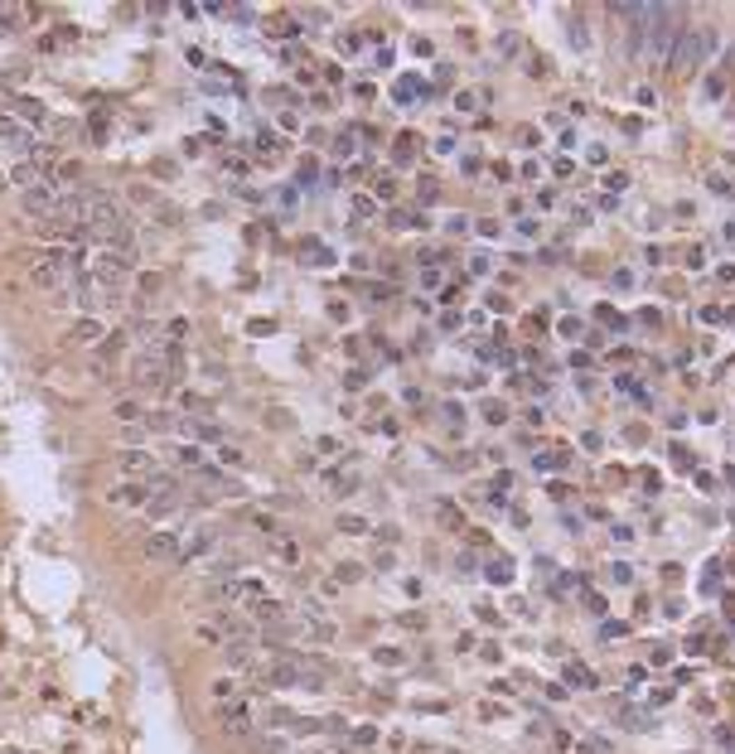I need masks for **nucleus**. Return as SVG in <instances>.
<instances>
[{
    "label": "nucleus",
    "mask_w": 735,
    "mask_h": 754,
    "mask_svg": "<svg viewBox=\"0 0 735 754\" xmlns=\"http://www.w3.org/2000/svg\"><path fill=\"white\" fill-rule=\"evenodd\" d=\"M682 10H687V5H648V19H643V54H672V44L682 39Z\"/></svg>",
    "instance_id": "obj_1"
},
{
    "label": "nucleus",
    "mask_w": 735,
    "mask_h": 754,
    "mask_svg": "<svg viewBox=\"0 0 735 754\" xmlns=\"http://www.w3.org/2000/svg\"><path fill=\"white\" fill-rule=\"evenodd\" d=\"M711 44H716V29L711 24H697V29H682V39L672 44V54H668V68L677 73V78H687V73H697L706 58H711Z\"/></svg>",
    "instance_id": "obj_2"
},
{
    "label": "nucleus",
    "mask_w": 735,
    "mask_h": 754,
    "mask_svg": "<svg viewBox=\"0 0 735 754\" xmlns=\"http://www.w3.org/2000/svg\"><path fill=\"white\" fill-rule=\"evenodd\" d=\"M218 726H223L227 735H237V740H252V735H257V706H252L247 696H232V701L218 706Z\"/></svg>",
    "instance_id": "obj_3"
},
{
    "label": "nucleus",
    "mask_w": 735,
    "mask_h": 754,
    "mask_svg": "<svg viewBox=\"0 0 735 754\" xmlns=\"http://www.w3.org/2000/svg\"><path fill=\"white\" fill-rule=\"evenodd\" d=\"M19 208H24V218H44V222H54V218H58V194H54V184H49V179L29 184V189L19 194Z\"/></svg>",
    "instance_id": "obj_4"
},
{
    "label": "nucleus",
    "mask_w": 735,
    "mask_h": 754,
    "mask_svg": "<svg viewBox=\"0 0 735 754\" xmlns=\"http://www.w3.org/2000/svg\"><path fill=\"white\" fill-rule=\"evenodd\" d=\"M615 19L624 24V54L638 58L643 54V19H648V5H610Z\"/></svg>",
    "instance_id": "obj_5"
},
{
    "label": "nucleus",
    "mask_w": 735,
    "mask_h": 754,
    "mask_svg": "<svg viewBox=\"0 0 735 754\" xmlns=\"http://www.w3.org/2000/svg\"><path fill=\"white\" fill-rule=\"evenodd\" d=\"M0 145H5V150H19V155H34V145H39V140L29 136V126H19L15 116H5V111H0Z\"/></svg>",
    "instance_id": "obj_6"
},
{
    "label": "nucleus",
    "mask_w": 735,
    "mask_h": 754,
    "mask_svg": "<svg viewBox=\"0 0 735 754\" xmlns=\"http://www.w3.org/2000/svg\"><path fill=\"white\" fill-rule=\"evenodd\" d=\"M140 551H145V561H155V566H165V561H179V541L170 537V532H150Z\"/></svg>",
    "instance_id": "obj_7"
},
{
    "label": "nucleus",
    "mask_w": 735,
    "mask_h": 754,
    "mask_svg": "<svg viewBox=\"0 0 735 754\" xmlns=\"http://www.w3.org/2000/svg\"><path fill=\"white\" fill-rule=\"evenodd\" d=\"M213 546H218V527H199V532H189V541H179V561H199Z\"/></svg>",
    "instance_id": "obj_8"
},
{
    "label": "nucleus",
    "mask_w": 735,
    "mask_h": 754,
    "mask_svg": "<svg viewBox=\"0 0 735 754\" xmlns=\"http://www.w3.org/2000/svg\"><path fill=\"white\" fill-rule=\"evenodd\" d=\"M116 464H121V474H131V479H140V484L155 474V454H145V450H121Z\"/></svg>",
    "instance_id": "obj_9"
},
{
    "label": "nucleus",
    "mask_w": 735,
    "mask_h": 754,
    "mask_svg": "<svg viewBox=\"0 0 735 754\" xmlns=\"http://www.w3.org/2000/svg\"><path fill=\"white\" fill-rule=\"evenodd\" d=\"M106 503H111V508H145L150 493H145V484H116V489L106 493Z\"/></svg>",
    "instance_id": "obj_10"
},
{
    "label": "nucleus",
    "mask_w": 735,
    "mask_h": 754,
    "mask_svg": "<svg viewBox=\"0 0 735 754\" xmlns=\"http://www.w3.org/2000/svg\"><path fill=\"white\" fill-rule=\"evenodd\" d=\"M358 484H363V479H358L353 469H329V474H324V493H329V498H348Z\"/></svg>",
    "instance_id": "obj_11"
},
{
    "label": "nucleus",
    "mask_w": 735,
    "mask_h": 754,
    "mask_svg": "<svg viewBox=\"0 0 735 754\" xmlns=\"http://www.w3.org/2000/svg\"><path fill=\"white\" fill-rule=\"evenodd\" d=\"M532 464H537V474H556V469H566V464H571V450H566V445L537 450V459H532Z\"/></svg>",
    "instance_id": "obj_12"
},
{
    "label": "nucleus",
    "mask_w": 735,
    "mask_h": 754,
    "mask_svg": "<svg viewBox=\"0 0 735 754\" xmlns=\"http://www.w3.org/2000/svg\"><path fill=\"white\" fill-rule=\"evenodd\" d=\"M300 261L305 266H334V247H324L319 237H305L300 242Z\"/></svg>",
    "instance_id": "obj_13"
},
{
    "label": "nucleus",
    "mask_w": 735,
    "mask_h": 754,
    "mask_svg": "<svg viewBox=\"0 0 735 754\" xmlns=\"http://www.w3.org/2000/svg\"><path fill=\"white\" fill-rule=\"evenodd\" d=\"M10 111H15L19 121H29V126H44V116H49L39 97H10Z\"/></svg>",
    "instance_id": "obj_14"
},
{
    "label": "nucleus",
    "mask_w": 735,
    "mask_h": 754,
    "mask_svg": "<svg viewBox=\"0 0 735 754\" xmlns=\"http://www.w3.org/2000/svg\"><path fill=\"white\" fill-rule=\"evenodd\" d=\"M54 179H58V184H68V189H83V165H78L73 155H63V160L54 165Z\"/></svg>",
    "instance_id": "obj_15"
},
{
    "label": "nucleus",
    "mask_w": 735,
    "mask_h": 754,
    "mask_svg": "<svg viewBox=\"0 0 735 754\" xmlns=\"http://www.w3.org/2000/svg\"><path fill=\"white\" fill-rule=\"evenodd\" d=\"M189 435H194V445H223V426L218 421H189Z\"/></svg>",
    "instance_id": "obj_16"
},
{
    "label": "nucleus",
    "mask_w": 735,
    "mask_h": 754,
    "mask_svg": "<svg viewBox=\"0 0 735 754\" xmlns=\"http://www.w3.org/2000/svg\"><path fill=\"white\" fill-rule=\"evenodd\" d=\"M257 155H261V160H281V155H286V136L261 131V136H257Z\"/></svg>",
    "instance_id": "obj_17"
},
{
    "label": "nucleus",
    "mask_w": 735,
    "mask_h": 754,
    "mask_svg": "<svg viewBox=\"0 0 735 754\" xmlns=\"http://www.w3.org/2000/svg\"><path fill=\"white\" fill-rule=\"evenodd\" d=\"M417 136H412V131H402V136H397V140H392V160H397V165H412V160H417Z\"/></svg>",
    "instance_id": "obj_18"
},
{
    "label": "nucleus",
    "mask_w": 735,
    "mask_h": 754,
    "mask_svg": "<svg viewBox=\"0 0 735 754\" xmlns=\"http://www.w3.org/2000/svg\"><path fill=\"white\" fill-rule=\"evenodd\" d=\"M150 218H155V222H165V227H179V222H184V213H179L170 199H155V204H150Z\"/></svg>",
    "instance_id": "obj_19"
},
{
    "label": "nucleus",
    "mask_w": 735,
    "mask_h": 754,
    "mask_svg": "<svg viewBox=\"0 0 735 754\" xmlns=\"http://www.w3.org/2000/svg\"><path fill=\"white\" fill-rule=\"evenodd\" d=\"M392 97H397V102H417V97H430V88H421V78H402V83L392 88Z\"/></svg>",
    "instance_id": "obj_20"
},
{
    "label": "nucleus",
    "mask_w": 735,
    "mask_h": 754,
    "mask_svg": "<svg viewBox=\"0 0 735 754\" xmlns=\"http://www.w3.org/2000/svg\"><path fill=\"white\" fill-rule=\"evenodd\" d=\"M92 338H102V320H83L68 329V343H92Z\"/></svg>",
    "instance_id": "obj_21"
},
{
    "label": "nucleus",
    "mask_w": 735,
    "mask_h": 754,
    "mask_svg": "<svg viewBox=\"0 0 735 754\" xmlns=\"http://www.w3.org/2000/svg\"><path fill=\"white\" fill-rule=\"evenodd\" d=\"M315 184H319V160H315V155H305L300 170H296V189H315Z\"/></svg>",
    "instance_id": "obj_22"
},
{
    "label": "nucleus",
    "mask_w": 735,
    "mask_h": 754,
    "mask_svg": "<svg viewBox=\"0 0 735 754\" xmlns=\"http://www.w3.org/2000/svg\"><path fill=\"white\" fill-rule=\"evenodd\" d=\"M387 227H426V218L412 208H387Z\"/></svg>",
    "instance_id": "obj_23"
},
{
    "label": "nucleus",
    "mask_w": 735,
    "mask_h": 754,
    "mask_svg": "<svg viewBox=\"0 0 735 754\" xmlns=\"http://www.w3.org/2000/svg\"><path fill=\"white\" fill-rule=\"evenodd\" d=\"M276 561H281V566H300V541L276 537Z\"/></svg>",
    "instance_id": "obj_24"
},
{
    "label": "nucleus",
    "mask_w": 735,
    "mask_h": 754,
    "mask_svg": "<svg viewBox=\"0 0 735 754\" xmlns=\"http://www.w3.org/2000/svg\"><path fill=\"white\" fill-rule=\"evenodd\" d=\"M252 750H261V754H286V735H252Z\"/></svg>",
    "instance_id": "obj_25"
},
{
    "label": "nucleus",
    "mask_w": 735,
    "mask_h": 754,
    "mask_svg": "<svg viewBox=\"0 0 735 754\" xmlns=\"http://www.w3.org/2000/svg\"><path fill=\"white\" fill-rule=\"evenodd\" d=\"M296 24H300L296 15H271V19H266V34H286V39H291V34H296Z\"/></svg>",
    "instance_id": "obj_26"
},
{
    "label": "nucleus",
    "mask_w": 735,
    "mask_h": 754,
    "mask_svg": "<svg viewBox=\"0 0 735 754\" xmlns=\"http://www.w3.org/2000/svg\"><path fill=\"white\" fill-rule=\"evenodd\" d=\"M353 150H358V136H353V131H339V136H334V155H339V160H348Z\"/></svg>",
    "instance_id": "obj_27"
},
{
    "label": "nucleus",
    "mask_w": 735,
    "mask_h": 754,
    "mask_svg": "<svg viewBox=\"0 0 735 754\" xmlns=\"http://www.w3.org/2000/svg\"><path fill=\"white\" fill-rule=\"evenodd\" d=\"M348 204H353V218H373V213H378V199H373V194H353Z\"/></svg>",
    "instance_id": "obj_28"
},
{
    "label": "nucleus",
    "mask_w": 735,
    "mask_h": 754,
    "mask_svg": "<svg viewBox=\"0 0 735 754\" xmlns=\"http://www.w3.org/2000/svg\"><path fill=\"white\" fill-rule=\"evenodd\" d=\"M175 459H179L184 469H199V464H204V454H199V445H179V450H175Z\"/></svg>",
    "instance_id": "obj_29"
},
{
    "label": "nucleus",
    "mask_w": 735,
    "mask_h": 754,
    "mask_svg": "<svg viewBox=\"0 0 735 754\" xmlns=\"http://www.w3.org/2000/svg\"><path fill=\"white\" fill-rule=\"evenodd\" d=\"M489 580L508 585V580H513V561H508V556H503V561H489Z\"/></svg>",
    "instance_id": "obj_30"
},
{
    "label": "nucleus",
    "mask_w": 735,
    "mask_h": 754,
    "mask_svg": "<svg viewBox=\"0 0 735 754\" xmlns=\"http://www.w3.org/2000/svg\"><path fill=\"white\" fill-rule=\"evenodd\" d=\"M417 199H421V204H426V199H440V179L421 174V179H417Z\"/></svg>",
    "instance_id": "obj_31"
},
{
    "label": "nucleus",
    "mask_w": 735,
    "mask_h": 754,
    "mask_svg": "<svg viewBox=\"0 0 735 754\" xmlns=\"http://www.w3.org/2000/svg\"><path fill=\"white\" fill-rule=\"evenodd\" d=\"M179 411H189V416L199 411V416H204V411H209V402H204L199 392H184V397H179Z\"/></svg>",
    "instance_id": "obj_32"
},
{
    "label": "nucleus",
    "mask_w": 735,
    "mask_h": 754,
    "mask_svg": "<svg viewBox=\"0 0 735 754\" xmlns=\"http://www.w3.org/2000/svg\"><path fill=\"white\" fill-rule=\"evenodd\" d=\"M145 426H150V431H175L179 421H175L170 411H150V416H145Z\"/></svg>",
    "instance_id": "obj_33"
},
{
    "label": "nucleus",
    "mask_w": 735,
    "mask_h": 754,
    "mask_svg": "<svg viewBox=\"0 0 735 754\" xmlns=\"http://www.w3.org/2000/svg\"><path fill=\"white\" fill-rule=\"evenodd\" d=\"M339 532H368V518H358V513H339Z\"/></svg>",
    "instance_id": "obj_34"
},
{
    "label": "nucleus",
    "mask_w": 735,
    "mask_h": 754,
    "mask_svg": "<svg viewBox=\"0 0 735 754\" xmlns=\"http://www.w3.org/2000/svg\"><path fill=\"white\" fill-rule=\"evenodd\" d=\"M595 320H600V324H610V329H624V324H629L624 315H615L610 305H595Z\"/></svg>",
    "instance_id": "obj_35"
},
{
    "label": "nucleus",
    "mask_w": 735,
    "mask_h": 754,
    "mask_svg": "<svg viewBox=\"0 0 735 754\" xmlns=\"http://www.w3.org/2000/svg\"><path fill=\"white\" fill-rule=\"evenodd\" d=\"M373 740H378V726H358L353 730V750H368Z\"/></svg>",
    "instance_id": "obj_36"
},
{
    "label": "nucleus",
    "mask_w": 735,
    "mask_h": 754,
    "mask_svg": "<svg viewBox=\"0 0 735 754\" xmlns=\"http://www.w3.org/2000/svg\"><path fill=\"white\" fill-rule=\"evenodd\" d=\"M194 639H199V644H223V629H218V624H199Z\"/></svg>",
    "instance_id": "obj_37"
},
{
    "label": "nucleus",
    "mask_w": 735,
    "mask_h": 754,
    "mask_svg": "<svg viewBox=\"0 0 735 754\" xmlns=\"http://www.w3.org/2000/svg\"><path fill=\"white\" fill-rule=\"evenodd\" d=\"M296 199H300V189H296V184H286V189H276V204H281L286 213L296 208Z\"/></svg>",
    "instance_id": "obj_38"
},
{
    "label": "nucleus",
    "mask_w": 735,
    "mask_h": 754,
    "mask_svg": "<svg viewBox=\"0 0 735 754\" xmlns=\"http://www.w3.org/2000/svg\"><path fill=\"white\" fill-rule=\"evenodd\" d=\"M136 286H140V295H155V290H160V271H140Z\"/></svg>",
    "instance_id": "obj_39"
},
{
    "label": "nucleus",
    "mask_w": 735,
    "mask_h": 754,
    "mask_svg": "<svg viewBox=\"0 0 735 754\" xmlns=\"http://www.w3.org/2000/svg\"><path fill=\"white\" fill-rule=\"evenodd\" d=\"M440 523H445V527H460L465 518H460V508H455V503H445V498H440Z\"/></svg>",
    "instance_id": "obj_40"
},
{
    "label": "nucleus",
    "mask_w": 735,
    "mask_h": 754,
    "mask_svg": "<svg viewBox=\"0 0 735 754\" xmlns=\"http://www.w3.org/2000/svg\"><path fill=\"white\" fill-rule=\"evenodd\" d=\"M247 334H252V338H261V334H276V320H252V324H247Z\"/></svg>",
    "instance_id": "obj_41"
},
{
    "label": "nucleus",
    "mask_w": 735,
    "mask_h": 754,
    "mask_svg": "<svg viewBox=\"0 0 735 754\" xmlns=\"http://www.w3.org/2000/svg\"><path fill=\"white\" fill-rule=\"evenodd\" d=\"M474 232H479V237H499V218H479Z\"/></svg>",
    "instance_id": "obj_42"
},
{
    "label": "nucleus",
    "mask_w": 735,
    "mask_h": 754,
    "mask_svg": "<svg viewBox=\"0 0 735 754\" xmlns=\"http://www.w3.org/2000/svg\"><path fill=\"white\" fill-rule=\"evenodd\" d=\"M281 131L296 136V131H300V116H296V111H281Z\"/></svg>",
    "instance_id": "obj_43"
},
{
    "label": "nucleus",
    "mask_w": 735,
    "mask_h": 754,
    "mask_svg": "<svg viewBox=\"0 0 735 754\" xmlns=\"http://www.w3.org/2000/svg\"><path fill=\"white\" fill-rule=\"evenodd\" d=\"M489 266H494V261H489V256H484V252H479V256H469V276H484V271H489Z\"/></svg>",
    "instance_id": "obj_44"
},
{
    "label": "nucleus",
    "mask_w": 735,
    "mask_h": 754,
    "mask_svg": "<svg viewBox=\"0 0 735 754\" xmlns=\"http://www.w3.org/2000/svg\"><path fill=\"white\" fill-rule=\"evenodd\" d=\"M363 382H368V372H363V368H353V372H344V387H353V392H358Z\"/></svg>",
    "instance_id": "obj_45"
},
{
    "label": "nucleus",
    "mask_w": 735,
    "mask_h": 754,
    "mask_svg": "<svg viewBox=\"0 0 735 754\" xmlns=\"http://www.w3.org/2000/svg\"><path fill=\"white\" fill-rule=\"evenodd\" d=\"M508 489H513V479H508V474H499V479H494V484H489V493H494V498H503V493H508Z\"/></svg>",
    "instance_id": "obj_46"
},
{
    "label": "nucleus",
    "mask_w": 735,
    "mask_h": 754,
    "mask_svg": "<svg viewBox=\"0 0 735 754\" xmlns=\"http://www.w3.org/2000/svg\"><path fill=\"white\" fill-rule=\"evenodd\" d=\"M566 677H571V682H581V687H590V682H595V677H590V672H585V667H576V662H571V667H566Z\"/></svg>",
    "instance_id": "obj_47"
},
{
    "label": "nucleus",
    "mask_w": 735,
    "mask_h": 754,
    "mask_svg": "<svg viewBox=\"0 0 735 754\" xmlns=\"http://www.w3.org/2000/svg\"><path fill=\"white\" fill-rule=\"evenodd\" d=\"M624 726H629V730H643V726H648V716H643V711H624Z\"/></svg>",
    "instance_id": "obj_48"
},
{
    "label": "nucleus",
    "mask_w": 735,
    "mask_h": 754,
    "mask_svg": "<svg viewBox=\"0 0 735 754\" xmlns=\"http://www.w3.org/2000/svg\"><path fill=\"white\" fill-rule=\"evenodd\" d=\"M92 140L106 145V116H92Z\"/></svg>",
    "instance_id": "obj_49"
},
{
    "label": "nucleus",
    "mask_w": 735,
    "mask_h": 754,
    "mask_svg": "<svg viewBox=\"0 0 735 754\" xmlns=\"http://www.w3.org/2000/svg\"><path fill=\"white\" fill-rule=\"evenodd\" d=\"M358 44H363V34H358V29H353V34H344V54H348V58L358 54Z\"/></svg>",
    "instance_id": "obj_50"
},
{
    "label": "nucleus",
    "mask_w": 735,
    "mask_h": 754,
    "mask_svg": "<svg viewBox=\"0 0 735 754\" xmlns=\"http://www.w3.org/2000/svg\"><path fill=\"white\" fill-rule=\"evenodd\" d=\"M184 63H189V68H204L209 58H204V49H184Z\"/></svg>",
    "instance_id": "obj_51"
},
{
    "label": "nucleus",
    "mask_w": 735,
    "mask_h": 754,
    "mask_svg": "<svg viewBox=\"0 0 735 754\" xmlns=\"http://www.w3.org/2000/svg\"><path fill=\"white\" fill-rule=\"evenodd\" d=\"M358 575H363V566H339L334 571V580H358Z\"/></svg>",
    "instance_id": "obj_52"
},
{
    "label": "nucleus",
    "mask_w": 735,
    "mask_h": 754,
    "mask_svg": "<svg viewBox=\"0 0 735 754\" xmlns=\"http://www.w3.org/2000/svg\"><path fill=\"white\" fill-rule=\"evenodd\" d=\"M155 174L160 179H175V160H155Z\"/></svg>",
    "instance_id": "obj_53"
},
{
    "label": "nucleus",
    "mask_w": 735,
    "mask_h": 754,
    "mask_svg": "<svg viewBox=\"0 0 735 754\" xmlns=\"http://www.w3.org/2000/svg\"><path fill=\"white\" fill-rule=\"evenodd\" d=\"M484 416H489V421L499 426V421H503V407H499V402H484Z\"/></svg>",
    "instance_id": "obj_54"
},
{
    "label": "nucleus",
    "mask_w": 735,
    "mask_h": 754,
    "mask_svg": "<svg viewBox=\"0 0 735 754\" xmlns=\"http://www.w3.org/2000/svg\"><path fill=\"white\" fill-rule=\"evenodd\" d=\"M373 566H382V571H392V566H397V556H392V551H378V556H373Z\"/></svg>",
    "instance_id": "obj_55"
},
{
    "label": "nucleus",
    "mask_w": 735,
    "mask_h": 754,
    "mask_svg": "<svg viewBox=\"0 0 735 754\" xmlns=\"http://www.w3.org/2000/svg\"><path fill=\"white\" fill-rule=\"evenodd\" d=\"M726 237H731V242H735V218H731V222H726Z\"/></svg>",
    "instance_id": "obj_56"
},
{
    "label": "nucleus",
    "mask_w": 735,
    "mask_h": 754,
    "mask_svg": "<svg viewBox=\"0 0 735 754\" xmlns=\"http://www.w3.org/2000/svg\"><path fill=\"white\" fill-rule=\"evenodd\" d=\"M5 184H10V179H5V170H0V189H5Z\"/></svg>",
    "instance_id": "obj_57"
}]
</instances>
